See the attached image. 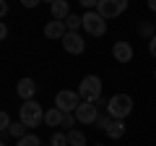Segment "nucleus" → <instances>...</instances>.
Masks as SVG:
<instances>
[{"instance_id":"nucleus-4","label":"nucleus","mask_w":156,"mask_h":146,"mask_svg":"<svg viewBox=\"0 0 156 146\" xmlns=\"http://www.w3.org/2000/svg\"><path fill=\"white\" fill-rule=\"evenodd\" d=\"M78 94H81L83 102H96L101 97V78L99 76H86V78H81Z\"/></svg>"},{"instance_id":"nucleus-8","label":"nucleus","mask_w":156,"mask_h":146,"mask_svg":"<svg viewBox=\"0 0 156 146\" xmlns=\"http://www.w3.org/2000/svg\"><path fill=\"white\" fill-rule=\"evenodd\" d=\"M62 47H65V52H70V55H83L86 42H83V37L78 31H68L65 37H62Z\"/></svg>"},{"instance_id":"nucleus-10","label":"nucleus","mask_w":156,"mask_h":146,"mask_svg":"<svg viewBox=\"0 0 156 146\" xmlns=\"http://www.w3.org/2000/svg\"><path fill=\"white\" fill-rule=\"evenodd\" d=\"M65 34H68L65 21H55V18H52V21L44 24V37H47V39H62Z\"/></svg>"},{"instance_id":"nucleus-9","label":"nucleus","mask_w":156,"mask_h":146,"mask_svg":"<svg viewBox=\"0 0 156 146\" xmlns=\"http://www.w3.org/2000/svg\"><path fill=\"white\" fill-rule=\"evenodd\" d=\"M133 55H135V50H133L130 42H115V45H112V57H115L117 63H130Z\"/></svg>"},{"instance_id":"nucleus-2","label":"nucleus","mask_w":156,"mask_h":146,"mask_svg":"<svg viewBox=\"0 0 156 146\" xmlns=\"http://www.w3.org/2000/svg\"><path fill=\"white\" fill-rule=\"evenodd\" d=\"M107 112H109V118H115V120H125L130 112H133V99H130L128 94L109 97V102H107Z\"/></svg>"},{"instance_id":"nucleus-27","label":"nucleus","mask_w":156,"mask_h":146,"mask_svg":"<svg viewBox=\"0 0 156 146\" xmlns=\"http://www.w3.org/2000/svg\"><path fill=\"white\" fill-rule=\"evenodd\" d=\"M5 37H8V26H5V24H3V21H0V42L5 39Z\"/></svg>"},{"instance_id":"nucleus-31","label":"nucleus","mask_w":156,"mask_h":146,"mask_svg":"<svg viewBox=\"0 0 156 146\" xmlns=\"http://www.w3.org/2000/svg\"><path fill=\"white\" fill-rule=\"evenodd\" d=\"M94 146H104V144H94Z\"/></svg>"},{"instance_id":"nucleus-7","label":"nucleus","mask_w":156,"mask_h":146,"mask_svg":"<svg viewBox=\"0 0 156 146\" xmlns=\"http://www.w3.org/2000/svg\"><path fill=\"white\" fill-rule=\"evenodd\" d=\"M96 118H99V107H96L94 102H81V104L76 107V120H78L81 125L96 123Z\"/></svg>"},{"instance_id":"nucleus-21","label":"nucleus","mask_w":156,"mask_h":146,"mask_svg":"<svg viewBox=\"0 0 156 146\" xmlns=\"http://www.w3.org/2000/svg\"><path fill=\"white\" fill-rule=\"evenodd\" d=\"M8 128H11V118L5 110H0V130H8Z\"/></svg>"},{"instance_id":"nucleus-5","label":"nucleus","mask_w":156,"mask_h":146,"mask_svg":"<svg viewBox=\"0 0 156 146\" xmlns=\"http://www.w3.org/2000/svg\"><path fill=\"white\" fill-rule=\"evenodd\" d=\"M81 94L78 91H70V89H65V91H57V97H55V107L57 110H62V112H76V107L81 104Z\"/></svg>"},{"instance_id":"nucleus-23","label":"nucleus","mask_w":156,"mask_h":146,"mask_svg":"<svg viewBox=\"0 0 156 146\" xmlns=\"http://www.w3.org/2000/svg\"><path fill=\"white\" fill-rule=\"evenodd\" d=\"M109 112H107V115H99V118H96V123H99V128H107V125H109Z\"/></svg>"},{"instance_id":"nucleus-26","label":"nucleus","mask_w":156,"mask_h":146,"mask_svg":"<svg viewBox=\"0 0 156 146\" xmlns=\"http://www.w3.org/2000/svg\"><path fill=\"white\" fill-rule=\"evenodd\" d=\"M39 3H42V0H21V5H23V8H37Z\"/></svg>"},{"instance_id":"nucleus-29","label":"nucleus","mask_w":156,"mask_h":146,"mask_svg":"<svg viewBox=\"0 0 156 146\" xmlns=\"http://www.w3.org/2000/svg\"><path fill=\"white\" fill-rule=\"evenodd\" d=\"M148 8H151L154 13H156V0H148Z\"/></svg>"},{"instance_id":"nucleus-3","label":"nucleus","mask_w":156,"mask_h":146,"mask_svg":"<svg viewBox=\"0 0 156 146\" xmlns=\"http://www.w3.org/2000/svg\"><path fill=\"white\" fill-rule=\"evenodd\" d=\"M81 18H83V26L81 29H83L89 37H104L107 34V18L101 16L99 11H86Z\"/></svg>"},{"instance_id":"nucleus-6","label":"nucleus","mask_w":156,"mask_h":146,"mask_svg":"<svg viewBox=\"0 0 156 146\" xmlns=\"http://www.w3.org/2000/svg\"><path fill=\"white\" fill-rule=\"evenodd\" d=\"M128 3H130V0H99L96 11H99L104 18H117L120 13H125Z\"/></svg>"},{"instance_id":"nucleus-28","label":"nucleus","mask_w":156,"mask_h":146,"mask_svg":"<svg viewBox=\"0 0 156 146\" xmlns=\"http://www.w3.org/2000/svg\"><path fill=\"white\" fill-rule=\"evenodd\" d=\"M5 13H8V3H5V0H0V18H5Z\"/></svg>"},{"instance_id":"nucleus-22","label":"nucleus","mask_w":156,"mask_h":146,"mask_svg":"<svg viewBox=\"0 0 156 146\" xmlns=\"http://www.w3.org/2000/svg\"><path fill=\"white\" fill-rule=\"evenodd\" d=\"M78 3H81V5H83L86 11H94V8L99 5V0H78Z\"/></svg>"},{"instance_id":"nucleus-32","label":"nucleus","mask_w":156,"mask_h":146,"mask_svg":"<svg viewBox=\"0 0 156 146\" xmlns=\"http://www.w3.org/2000/svg\"><path fill=\"white\" fill-rule=\"evenodd\" d=\"M0 146H5V144H3V141H0Z\"/></svg>"},{"instance_id":"nucleus-19","label":"nucleus","mask_w":156,"mask_h":146,"mask_svg":"<svg viewBox=\"0 0 156 146\" xmlns=\"http://www.w3.org/2000/svg\"><path fill=\"white\" fill-rule=\"evenodd\" d=\"M78 120H76V112H62V123L60 125H65L68 130H73V125H76Z\"/></svg>"},{"instance_id":"nucleus-24","label":"nucleus","mask_w":156,"mask_h":146,"mask_svg":"<svg viewBox=\"0 0 156 146\" xmlns=\"http://www.w3.org/2000/svg\"><path fill=\"white\" fill-rule=\"evenodd\" d=\"M138 31H140V34H143V37H148V39H151V37H154V29H151V26H148V24H143V26H140V29H138Z\"/></svg>"},{"instance_id":"nucleus-16","label":"nucleus","mask_w":156,"mask_h":146,"mask_svg":"<svg viewBox=\"0 0 156 146\" xmlns=\"http://www.w3.org/2000/svg\"><path fill=\"white\" fill-rule=\"evenodd\" d=\"M65 26H68V31H78V29L83 26V18L76 16V13H70V16L65 18Z\"/></svg>"},{"instance_id":"nucleus-11","label":"nucleus","mask_w":156,"mask_h":146,"mask_svg":"<svg viewBox=\"0 0 156 146\" xmlns=\"http://www.w3.org/2000/svg\"><path fill=\"white\" fill-rule=\"evenodd\" d=\"M16 94L21 97L23 102H29V99H34V94H37V84H34L31 78H21L16 84Z\"/></svg>"},{"instance_id":"nucleus-13","label":"nucleus","mask_w":156,"mask_h":146,"mask_svg":"<svg viewBox=\"0 0 156 146\" xmlns=\"http://www.w3.org/2000/svg\"><path fill=\"white\" fill-rule=\"evenodd\" d=\"M104 130L109 133V138H122V136H125V120H115V118H112L109 125H107Z\"/></svg>"},{"instance_id":"nucleus-30","label":"nucleus","mask_w":156,"mask_h":146,"mask_svg":"<svg viewBox=\"0 0 156 146\" xmlns=\"http://www.w3.org/2000/svg\"><path fill=\"white\" fill-rule=\"evenodd\" d=\"M44 3H50V5H52V3H55V0H44Z\"/></svg>"},{"instance_id":"nucleus-15","label":"nucleus","mask_w":156,"mask_h":146,"mask_svg":"<svg viewBox=\"0 0 156 146\" xmlns=\"http://www.w3.org/2000/svg\"><path fill=\"white\" fill-rule=\"evenodd\" d=\"M68 146H86V136L81 130H68Z\"/></svg>"},{"instance_id":"nucleus-20","label":"nucleus","mask_w":156,"mask_h":146,"mask_svg":"<svg viewBox=\"0 0 156 146\" xmlns=\"http://www.w3.org/2000/svg\"><path fill=\"white\" fill-rule=\"evenodd\" d=\"M50 146H68V133H55L50 138Z\"/></svg>"},{"instance_id":"nucleus-25","label":"nucleus","mask_w":156,"mask_h":146,"mask_svg":"<svg viewBox=\"0 0 156 146\" xmlns=\"http://www.w3.org/2000/svg\"><path fill=\"white\" fill-rule=\"evenodd\" d=\"M148 52H151V57H156V34L148 39Z\"/></svg>"},{"instance_id":"nucleus-33","label":"nucleus","mask_w":156,"mask_h":146,"mask_svg":"<svg viewBox=\"0 0 156 146\" xmlns=\"http://www.w3.org/2000/svg\"><path fill=\"white\" fill-rule=\"evenodd\" d=\"M154 78H156V71H154Z\"/></svg>"},{"instance_id":"nucleus-17","label":"nucleus","mask_w":156,"mask_h":146,"mask_svg":"<svg viewBox=\"0 0 156 146\" xmlns=\"http://www.w3.org/2000/svg\"><path fill=\"white\" fill-rule=\"evenodd\" d=\"M8 133H11L13 136V138H23V136H26V125H23L21 123V120H18V123H11V128H8Z\"/></svg>"},{"instance_id":"nucleus-12","label":"nucleus","mask_w":156,"mask_h":146,"mask_svg":"<svg viewBox=\"0 0 156 146\" xmlns=\"http://www.w3.org/2000/svg\"><path fill=\"white\" fill-rule=\"evenodd\" d=\"M50 11H52V18L55 21H65L68 16H70V8H68V0H55L50 5Z\"/></svg>"},{"instance_id":"nucleus-18","label":"nucleus","mask_w":156,"mask_h":146,"mask_svg":"<svg viewBox=\"0 0 156 146\" xmlns=\"http://www.w3.org/2000/svg\"><path fill=\"white\" fill-rule=\"evenodd\" d=\"M16 146H42V141H39V136L26 133L23 138H18V144H16Z\"/></svg>"},{"instance_id":"nucleus-14","label":"nucleus","mask_w":156,"mask_h":146,"mask_svg":"<svg viewBox=\"0 0 156 146\" xmlns=\"http://www.w3.org/2000/svg\"><path fill=\"white\" fill-rule=\"evenodd\" d=\"M44 123H47V125H52V128H57V125L62 123V110H57V107L47 110V112H44Z\"/></svg>"},{"instance_id":"nucleus-1","label":"nucleus","mask_w":156,"mask_h":146,"mask_svg":"<svg viewBox=\"0 0 156 146\" xmlns=\"http://www.w3.org/2000/svg\"><path fill=\"white\" fill-rule=\"evenodd\" d=\"M18 120H21L26 128H37V125L44 123V110H42L39 102L29 99V102H23L21 110H18Z\"/></svg>"}]
</instances>
